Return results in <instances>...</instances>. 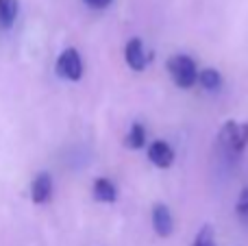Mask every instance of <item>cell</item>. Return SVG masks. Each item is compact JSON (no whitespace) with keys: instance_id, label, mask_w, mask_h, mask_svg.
Wrapping results in <instances>:
<instances>
[{"instance_id":"6da1fadb","label":"cell","mask_w":248,"mask_h":246,"mask_svg":"<svg viewBox=\"0 0 248 246\" xmlns=\"http://www.w3.org/2000/svg\"><path fill=\"white\" fill-rule=\"evenodd\" d=\"M168 72H170L172 81H174L176 87L181 90H189L198 83V68L196 61L189 55H172L168 59Z\"/></svg>"},{"instance_id":"7a4b0ae2","label":"cell","mask_w":248,"mask_h":246,"mask_svg":"<svg viewBox=\"0 0 248 246\" xmlns=\"http://www.w3.org/2000/svg\"><path fill=\"white\" fill-rule=\"evenodd\" d=\"M220 144L227 148V153L240 155L248 144V122H224L220 129Z\"/></svg>"},{"instance_id":"3957f363","label":"cell","mask_w":248,"mask_h":246,"mask_svg":"<svg viewBox=\"0 0 248 246\" xmlns=\"http://www.w3.org/2000/svg\"><path fill=\"white\" fill-rule=\"evenodd\" d=\"M55 72H57V77L63 78V81H81L83 72H85V65H83V59L77 48H65V50L57 57Z\"/></svg>"},{"instance_id":"277c9868","label":"cell","mask_w":248,"mask_h":246,"mask_svg":"<svg viewBox=\"0 0 248 246\" xmlns=\"http://www.w3.org/2000/svg\"><path fill=\"white\" fill-rule=\"evenodd\" d=\"M52 190H55V183H52L50 172L35 174V179L31 181V200L35 205H46L52 199Z\"/></svg>"},{"instance_id":"5b68a950","label":"cell","mask_w":248,"mask_h":246,"mask_svg":"<svg viewBox=\"0 0 248 246\" xmlns=\"http://www.w3.org/2000/svg\"><path fill=\"white\" fill-rule=\"evenodd\" d=\"M124 61L128 63V68L135 70V72H141L148 63V57H146V50H144V44H141L140 37H133L126 42L124 46Z\"/></svg>"},{"instance_id":"8992f818","label":"cell","mask_w":248,"mask_h":246,"mask_svg":"<svg viewBox=\"0 0 248 246\" xmlns=\"http://www.w3.org/2000/svg\"><path fill=\"white\" fill-rule=\"evenodd\" d=\"M148 159L150 164H155L157 168H170L174 164V151L168 142L163 139H155L148 146Z\"/></svg>"},{"instance_id":"52a82bcc","label":"cell","mask_w":248,"mask_h":246,"mask_svg":"<svg viewBox=\"0 0 248 246\" xmlns=\"http://www.w3.org/2000/svg\"><path fill=\"white\" fill-rule=\"evenodd\" d=\"M153 227L155 233L161 235V238H168L174 231V220H172V214L168 209V205L163 203H155L153 205Z\"/></svg>"},{"instance_id":"ba28073f","label":"cell","mask_w":248,"mask_h":246,"mask_svg":"<svg viewBox=\"0 0 248 246\" xmlns=\"http://www.w3.org/2000/svg\"><path fill=\"white\" fill-rule=\"evenodd\" d=\"M92 196L98 203H116L118 200V187L111 179L107 177H98L92 185Z\"/></svg>"},{"instance_id":"9c48e42d","label":"cell","mask_w":248,"mask_h":246,"mask_svg":"<svg viewBox=\"0 0 248 246\" xmlns=\"http://www.w3.org/2000/svg\"><path fill=\"white\" fill-rule=\"evenodd\" d=\"M20 13L17 0H0V31H11Z\"/></svg>"},{"instance_id":"30bf717a","label":"cell","mask_w":248,"mask_h":246,"mask_svg":"<svg viewBox=\"0 0 248 246\" xmlns=\"http://www.w3.org/2000/svg\"><path fill=\"white\" fill-rule=\"evenodd\" d=\"M124 144L133 151H140V148L146 146V126L141 122H133L131 129H128L126 138H124Z\"/></svg>"},{"instance_id":"8fae6325","label":"cell","mask_w":248,"mask_h":246,"mask_svg":"<svg viewBox=\"0 0 248 246\" xmlns=\"http://www.w3.org/2000/svg\"><path fill=\"white\" fill-rule=\"evenodd\" d=\"M198 83H201L207 92H216L222 87V74L216 68H205L198 72Z\"/></svg>"},{"instance_id":"7c38bea8","label":"cell","mask_w":248,"mask_h":246,"mask_svg":"<svg viewBox=\"0 0 248 246\" xmlns=\"http://www.w3.org/2000/svg\"><path fill=\"white\" fill-rule=\"evenodd\" d=\"M192 246H216V238H214V229H211V225H205L201 231H198Z\"/></svg>"},{"instance_id":"4fadbf2b","label":"cell","mask_w":248,"mask_h":246,"mask_svg":"<svg viewBox=\"0 0 248 246\" xmlns=\"http://www.w3.org/2000/svg\"><path fill=\"white\" fill-rule=\"evenodd\" d=\"M235 212L240 218L248 220V187L240 192V199H237V205H235Z\"/></svg>"},{"instance_id":"5bb4252c","label":"cell","mask_w":248,"mask_h":246,"mask_svg":"<svg viewBox=\"0 0 248 246\" xmlns=\"http://www.w3.org/2000/svg\"><path fill=\"white\" fill-rule=\"evenodd\" d=\"M83 2H85L87 7H92V9H107L113 0H83Z\"/></svg>"}]
</instances>
